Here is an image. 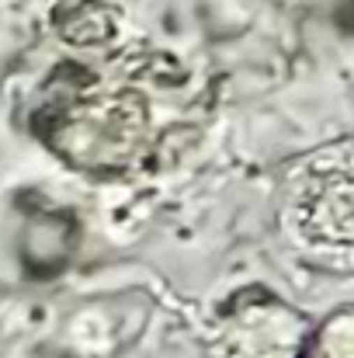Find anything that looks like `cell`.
Here are the masks:
<instances>
[{
    "mask_svg": "<svg viewBox=\"0 0 354 358\" xmlns=\"http://www.w3.org/2000/svg\"><path fill=\"white\" fill-rule=\"evenodd\" d=\"M52 35L63 52L21 91V119L66 167L91 178L153 174L191 146L209 108L177 56L125 42L101 0H59Z\"/></svg>",
    "mask_w": 354,
    "mask_h": 358,
    "instance_id": "6da1fadb",
    "label": "cell"
}]
</instances>
